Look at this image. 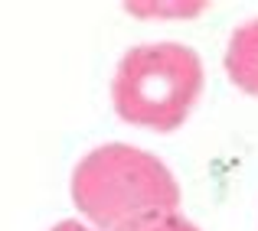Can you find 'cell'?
I'll list each match as a JSON object with an SVG mask.
<instances>
[{"label": "cell", "mask_w": 258, "mask_h": 231, "mask_svg": "<svg viewBox=\"0 0 258 231\" xmlns=\"http://www.w3.org/2000/svg\"><path fill=\"white\" fill-rule=\"evenodd\" d=\"M72 202L92 225L114 231L151 212H176L180 182L154 153L127 144L95 147L72 169Z\"/></svg>", "instance_id": "cell-1"}, {"label": "cell", "mask_w": 258, "mask_h": 231, "mask_svg": "<svg viewBox=\"0 0 258 231\" xmlns=\"http://www.w3.org/2000/svg\"><path fill=\"white\" fill-rule=\"evenodd\" d=\"M206 72L183 43H144L121 56L111 78V104L124 124L170 134L200 101Z\"/></svg>", "instance_id": "cell-2"}, {"label": "cell", "mask_w": 258, "mask_h": 231, "mask_svg": "<svg viewBox=\"0 0 258 231\" xmlns=\"http://www.w3.org/2000/svg\"><path fill=\"white\" fill-rule=\"evenodd\" d=\"M226 75L239 91L258 98V17L232 33L226 46Z\"/></svg>", "instance_id": "cell-3"}, {"label": "cell", "mask_w": 258, "mask_h": 231, "mask_svg": "<svg viewBox=\"0 0 258 231\" xmlns=\"http://www.w3.org/2000/svg\"><path fill=\"white\" fill-rule=\"evenodd\" d=\"M114 231H200V228L180 212H151V215L124 221V225H118Z\"/></svg>", "instance_id": "cell-4"}, {"label": "cell", "mask_w": 258, "mask_h": 231, "mask_svg": "<svg viewBox=\"0 0 258 231\" xmlns=\"http://www.w3.org/2000/svg\"><path fill=\"white\" fill-rule=\"evenodd\" d=\"M52 231H92V228H85L82 221H59Z\"/></svg>", "instance_id": "cell-5"}]
</instances>
